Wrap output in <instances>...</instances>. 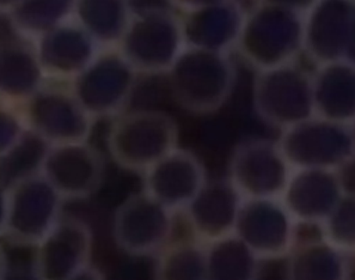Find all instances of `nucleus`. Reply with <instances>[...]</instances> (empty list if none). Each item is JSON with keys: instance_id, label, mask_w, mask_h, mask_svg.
Instances as JSON below:
<instances>
[{"instance_id": "1", "label": "nucleus", "mask_w": 355, "mask_h": 280, "mask_svg": "<svg viewBox=\"0 0 355 280\" xmlns=\"http://www.w3.org/2000/svg\"><path fill=\"white\" fill-rule=\"evenodd\" d=\"M304 44V14L254 3L244 12L234 49L255 72L297 62Z\"/></svg>"}, {"instance_id": "2", "label": "nucleus", "mask_w": 355, "mask_h": 280, "mask_svg": "<svg viewBox=\"0 0 355 280\" xmlns=\"http://www.w3.org/2000/svg\"><path fill=\"white\" fill-rule=\"evenodd\" d=\"M178 125L168 114L154 110L123 111L110 125L107 148L115 165L141 176L178 148Z\"/></svg>"}, {"instance_id": "3", "label": "nucleus", "mask_w": 355, "mask_h": 280, "mask_svg": "<svg viewBox=\"0 0 355 280\" xmlns=\"http://www.w3.org/2000/svg\"><path fill=\"white\" fill-rule=\"evenodd\" d=\"M139 76L116 47L103 49L69 87L94 122L111 121L126 111Z\"/></svg>"}, {"instance_id": "4", "label": "nucleus", "mask_w": 355, "mask_h": 280, "mask_svg": "<svg viewBox=\"0 0 355 280\" xmlns=\"http://www.w3.org/2000/svg\"><path fill=\"white\" fill-rule=\"evenodd\" d=\"M62 202L39 173L12 183L6 189L3 237L14 245L36 247L61 219Z\"/></svg>"}, {"instance_id": "5", "label": "nucleus", "mask_w": 355, "mask_h": 280, "mask_svg": "<svg viewBox=\"0 0 355 280\" xmlns=\"http://www.w3.org/2000/svg\"><path fill=\"white\" fill-rule=\"evenodd\" d=\"M25 126L49 146L89 141L96 123L69 85L47 82L21 108Z\"/></svg>"}, {"instance_id": "6", "label": "nucleus", "mask_w": 355, "mask_h": 280, "mask_svg": "<svg viewBox=\"0 0 355 280\" xmlns=\"http://www.w3.org/2000/svg\"><path fill=\"white\" fill-rule=\"evenodd\" d=\"M175 213L147 193L129 194L114 215V241L133 256H155L173 240Z\"/></svg>"}, {"instance_id": "7", "label": "nucleus", "mask_w": 355, "mask_h": 280, "mask_svg": "<svg viewBox=\"0 0 355 280\" xmlns=\"http://www.w3.org/2000/svg\"><path fill=\"white\" fill-rule=\"evenodd\" d=\"M39 175L64 201L86 200L103 186L105 161L89 141L49 146Z\"/></svg>"}, {"instance_id": "8", "label": "nucleus", "mask_w": 355, "mask_h": 280, "mask_svg": "<svg viewBox=\"0 0 355 280\" xmlns=\"http://www.w3.org/2000/svg\"><path fill=\"white\" fill-rule=\"evenodd\" d=\"M297 226L280 200H243L233 234L259 261L283 259L298 240Z\"/></svg>"}, {"instance_id": "9", "label": "nucleus", "mask_w": 355, "mask_h": 280, "mask_svg": "<svg viewBox=\"0 0 355 280\" xmlns=\"http://www.w3.org/2000/svg\"><path fill=\"white\" fill-rule=\"evenodd\" d=\"M245 143L254 161L237 144L226 177L243 200H280L293 169L277 143L266 139H248Z\"/></svg>"}, {"instance_id": "10", "label": "nucleus", "mask_w": 355, "mask_h": 280, "mask_svg": "<svg viewBox=\"0 0 355 280\" xmlns=\"http://www.w3.org/2000/svg\"><path fill=\"white\" fill-rule=\"evenodd\" d=\"M35 248L32 268L40 280H68L92 265L93 234L83 220L62 215Z\"/></svg>"}, {"instance_id": "11", "label": "nucleus", "mask_w": 355, "mask_h": 280, "mask_svg": "<svg viewBox=\"0 0 355 280\" xmlns=\"http://www.w3.org/2000/svg\"><path fill=\"white\" fill-rule=\"evenodd\" d=\"M204 190L214 208H211L198 191L182 213L186 215L191 233L190 237L207 245L233 234L243 198L227 177L222 180H207Z\"/></svg>"}, {"instance_id": "12", "label": "nucleus", "mask_w": 355, "mask_h": 280, "mask_svg": "<svg viewBox=\"0 0 355 280\" xmlns=\"http://www.w3.org/2000/svg\"><path fill=\"white\" fill-rule=\"evenodd\" d=\"M46 83L32 42L19 36L0 43V103L21 108Z\"/></svg>"}, {"instance_id": "13", "label": "nucleus", "mask_w": 355, "mask_h": 280, "mask_svg": "<svg viewBox=\"0 0 355 280\" xmlns=\"http://www.w3.org/2000/svg\"><path fill=\"white\" fill-rule=\"evenodd\" d=\"M284 259V280H345L347 255L320 236L297 240Z\"/></svg>"}, {"instance_id": "14", "label": "nucleus", "mask_w": 355, "mask_h": 280, "mask_svg": "<svg viewBox=\"0 0 355 280\" xmlns=\"http://www.w3.org/2000/svg\"><path fill=\"white\" fill-rule=\"evenodd\" d=\"M205 247L207 280H258L262 261L234 234Z\"/></svg>"}, {"instance_id": "15", "label": "nucleus", "mask_w": 355, "mask_h": 280, "mask_svg": "<svg viewBox=\"0 0 355 280\" xmlns=\"http://www.w3.org/2000/svg\"><path fill=\"white\" fill-rule=\"evenodd\" d=\"M154 280H207V247L193 237L171 241L155 255Z\"/></svg>"}, {"instance_id": "16", "label": "nucleus", "mask_w": 355, "mask_h": 280, "mask_svg": "<svg viewBox=\"0 0 355 280\" xmlns=\"http://www.w3.org/2000/svg\"><path fill=\"white\" fill-rule=\"evenodd\" d=\"M319 231L323 240L345 255L355 252V190L344 191Z\"/></svg>"}, {"instance_id": "17", "label": "nucleus", "mask_w": 355, "mask_h": 280, "mask_svg": "<svg viewBox=\"0 0 355 280\" xmlns=\"http://www.w3.org/2000/svg\"><path fill=\"white\" fill-rule=\"evenodd\" d=\"M26 132L21 110L0 103V157L4 155Z\"/></svg>"}, {"instance_id": "18", "label": "nucleus", "mask_w": 355, "mask_h": 280, "mask_svg": "<svg viewBox=\"0 0 355 280\" xmlns=\"http://www.w3.org/2000/svg\"><path fill=\"white\" fill-rule=\"evenodd\" d=\"M316 0H254V3H262V4H273L284 8H290L294 11H298L301 14H305Z\"/></svg>"}, {"instance_id": "19", "label": "nucleus", "mask_w": 355, "mask_h": 280, "mask_svg": "<svg viewBox=\"0 0 355 280\" xmlns=\"http://www.w3.org/2000/svg\"><path fill=\"white\" fill-rule=\"evenodd\" d=\"M3 280H40V277L36 274L33 268H10L6 272V276Z\"/></svg>"}, {"instance_id": "20", "label": "nucleus", "mask_w": 355, "mask_h": 280, "mask_svg": "<svg viewBox=\"0 0 355 280\" xmlns=\"http://www.w3.org/2000/svg\"><path fill=\"white\" fill-rule=\"evenodd\" d=\"M68 280H105V277H104L101 270H98L97 268L90 265V266H87L86 269H83L82 272H79L78 274L72 276Z\"/></svg>"}, {"instance_id": "21", "label": "nucleus", "mask_w": 355, "mask_h": 280, "mask_svg": "<svg viewBox=\"0 0 355 280\" xmlns=\"http://www.w3.org/2000/svg\"><path fill=\"white\" fill-rule=\"evenodd\" d=\"M6 219V187L0 184V237H3Z\"/></svg>"}, {"instance_id": "22", "label": "nucleus", "mask_w": 355, "mask_h": 280, "mask_svg": "<svg viewBox=\"0 0 355 280\" xmlns=\"http://www.w3.org/2000/svg\"><path fill=\"white\" fill-rule=\"evenodd\" d=\"M345 280H355V252L347 255Z\"/></svg>"}, {"instance_id": "23", "label": "nucleus", "mask_w": 355, "mask_h": 280, "mask_svg": "<svg viewBox=\"0 0 355 280\" xmlns=\"http://www.w3.org/2000/svg\"><path fill=\"white\" fill-rule=\"evenodd\" d=\"M7 269H8L7 258H6V254L3 252V250H1V247H0V280L4 279Z\"/></svg>"}]
</instances>
